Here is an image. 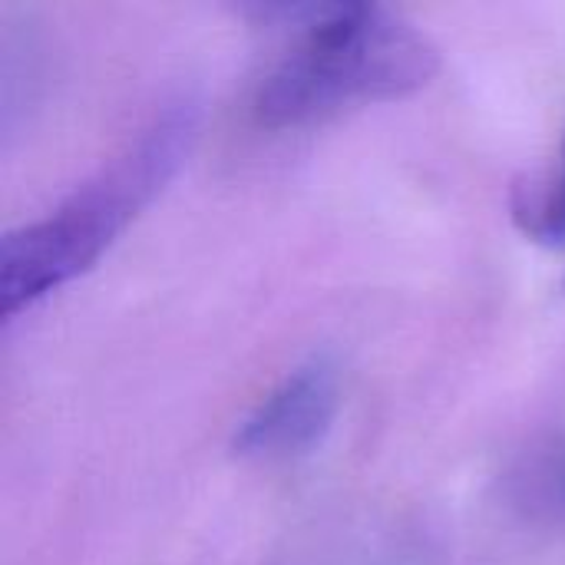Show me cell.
Returning <instances> with one entry per match:
<instances>
[{
  "mask_svg": "<svg viewBox=\"0 0 565 565\" xmlns=\"http://www.w3.org/2000/svg\"><path fill=\"white\" fill-rule=\"evenodd\" d=\"M440 70V53L401 13L377 3L301 7L255 89L265 129H298L348 106L401 99Z\"/></svg>",
  "mask_w": 565,
  "mask_h": 565,
  "instance_id": "6da1fadb",
  "label": "cell"
},
{
  "mask_svg": "<svg viewBox=\"0 0 565 565\" xmlns=\"http://www.w3.org/2000/svg\"><path fill=\"white\" fill-rule=\"evenodd\" d=\"M559 490H563V497H565V460H563V470H559Z\"/></svg>",
  "mask_w": 565,
  "mask_h": 565,
  "instance_id": "5b68a950",
  "label": "cell"
},
{
  "mask_svg": "<svg viewBox=\"0 0 565 565\" xmlns=\"http://www.w3.org/2000/svg\"><path fill=\"white\" fill-rule=\"evenodd\" d=\"M341 404L338 364L324 354L288 371L238 424L232 450L242 460L281 463L315 450L331 430Z\"/></svg>",
  "mask_w": 565,
  "mask_h": 565,
  "instance_id": "3957f363",
  "label": "cell"
},
{
  "mask_svg": "<svg viewBox=\"0 0 565 565\" xmlns=\"http://www.w3.org/2000/svg\"><path fill=\"white\" fill-rule=\"evenodd\" d=\"M192 136L195 109L189 103L166 109L50 215L7 232L0 242V315L13 318L33 308L93 268L175 175Z\"/></svg>",
  "mask_w": 565,
  "mask_h": 565,
  "instance_id": "7a4b0ae2",
  "label": "cell"
},
{
  "mask_svg": "<svg viewBox=\"0 0 565 565\" xmlns=\"http://www.w3.org/2000/svg\"><path fill=\"white\" fill-rule=\"evenodd\" d=\"M513 218L533 242L559 245L565 242V139L559 156V172L540 185H523L513 199Z\"/></svg>",
  "mask_w": 565,
  "mask_h": 565,
  "instance_id": "277c9868",
  "label": "cell"
}]
</instances>
